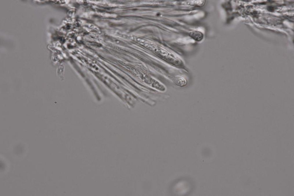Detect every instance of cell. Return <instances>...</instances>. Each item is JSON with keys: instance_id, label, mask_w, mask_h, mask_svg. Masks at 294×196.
<instances>
[{"instance_id": "cell-1", "label": "cell", "mask_w": 294, "mask_h": 196, "mask_svg": "<svg viewBox=\"0 0 294 196\" xmlns=\"http://www.w3.org/2000/svg\"><path fill=\"white\" fill-rule=\"evenodd\" d=\"M137 41L141 45H143V46H144L147 49L152 50H155L157 49L156 46L155 44L150 41L140 38H138L137 39Z\"/></svg>"}, {"instance_id": "cell-2", "label": "cell", "mask_w": 294, "mask_h": 196, "mask_svg": "<svg viewBox=\"0 0 294 196\" xmlns=\"http://www.w3.org/2000/svg\"><path fill=\"white\" fill-rule=\"evenodd\" d=\"M190 36L197 41H200L202 40L204 37L203 34L199 31L191 32L190 33Z\"/></svg>"}, {"instance_id": "cell-3", "label": "cell", "mask_w": 294, "mask_h": 196, "mask_svg": "<svg viewBox=\"0 0 294 196\" xmlns=\"http://www.w3.org/2000/svg\"><path fill=\"white\" fill-rule=\"evenodd\" d=\"M174 81L176 84L180 86H185L187 83V80L185 78L179 76L176 77L174 79Z\"/></svg>"}]
</instances>
